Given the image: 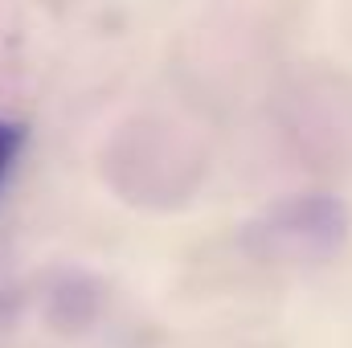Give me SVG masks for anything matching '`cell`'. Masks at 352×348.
I'll use <instances>...</instances> for the list:
<instances>
[{
    "mask_svg": "<svg viewBox=\"0 0 352 348\" xmlns=\"http://www.w3.org/2000/svg\"><path fill=\"white\" fill-rule=\"evenodd\" d=\"M16 152H21V127L0 119V184H4V176H8V168H12Z\"/></svg>",
    "mask_w": 352,
    "mask_h": 348,
    "instance_id": "obj_2",
    "label": "cell"
},
{
    "mask_svg": "<svg viewBox=\"0 0 352 348\" xmlns=\"http://www.w3.org/2000/svg\"><path fill=\"white\" fill-rule=\"evenodd\" d=\"M349 238V209L336 197H291L246 226V246L263 262H324Z\"/></svg>",
    "mask_w": 352,
    "mask_h": 348,
    "instance_id": "obj_1",
    "label": "cell"
}]
</instances>
